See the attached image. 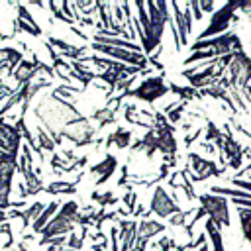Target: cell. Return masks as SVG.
Masks as SVG:
<instances>
[{
    "label": "cell",
    "instance_id": "10",
    "mask_svg": "<svg viewBox=\"0 0 251 251\" xmlns=\"http://www.w3.org/2000/svg\"><path fill=\"white\" fill-rule=\"evenodd\" d=\"M227 78L231 88L243 90L245 86L251 84V57L245 51L233 53V59L227 67Z\"/></svg>",
    "mask_w": 251,
    "mask_h": 251
},
{
    "label": "cell",
    "instance_id": "20",
    "mask_svg": "<svg viewBox=\"0 0 251 251\" xmlns=\"http://www.w3.org/2000/svg\"><path fill=\"white\" fill-rule=\"evenodd\" d=\"M235 212L239 216V226H241L243 239H245V243H251V210L249 208H237L235 206Z\"/></svg>",
    "mask_w": 251,
    "mask_h": 251
},
{
    "label": "cell",
    "instance_id": "41",
    "mask_svg": "<svg viewBox=\"0 0 251 251\" xmlns=\"http://www.w3.org/2000/svg\"><path fill=\"white\" fill-rule=\"evenodd\" d=\"M0 220H4V214H2V212H0Z\"/></svg>",
    "mask_w": 251,
    "mask_h": 251
},
{
    "label": "cell",
    "instance_id": "4",
    "mask_svg": "<svg viewBox=\"0 0 251 251\" xmlns=\"http://www.w3.org/2000/svg\"><path fill=\"white\" fill-rule=\"evenodd\" d=\"M192 53L196 51H212L216 59L224 57V55H231V53H239V51H245L243 49V43H241V37L233 31H227V33H222L218 37H212V39H202V41H194L190 47H188Z\"/></svg>",
    "mask_w": 251,
    "mask_h": 251
},
{
    "label": "cell",
    "instance_id": "3",
    "mask_svg": "<svg viewBox=\"0 0 251 251\" xmlns=\"http://www.w3.org/2000/svg\"><path fill=\"white\" fill-rule=\"evenodd\" d=\"M78 216H80V212H78V204L76 202H65L63 204V208L51 218V222L43 227V239H41V243L43 241H47V239H51V237H59V235H65V233H71L73 229H75V226L78 224Z\"/></svg>",
    "mask_w": 251,
    "mask_h": 251
},
{
    "label": "cell",
    "instance_id": "16",
    "mask_svg": "<svg viewBox=\"0 0 251 251\" xmlns=\"http://www.w3.org/2000/svg\"><path fill=\"white\" fill-rule=\"evenodd\" d=\"M129 149H131L133 153L141 151V153H145L147 157H153V155L157 153V135H155V129H153V127L147 129L145 135L139 137V139H135Z\"/></svg>",
    "mask_w": 251,
    "mask_h": 251
},
{
    "label": "cell",
    "instance_id": "36",
    "mask_svg": "<svg viewBox=\"0 0 251 251\" xmlns=\"http://www.w3.org/2000/svg\"><path fill=\"white\" fill-rule=\"evenodd\" d=\"M200 133H202V127H200V129H196V131H194V133H190V135H184V139H182L184 147H190V145L194 143V139H198V137H200Z\"/></svg>",
    "mask_w": 251,
    "mask_h": 251
},
{
    "label": "cell",
    "instance_id": "2",
    "mask_svg": "<svg viewBox=\"0 0 251 251\" xmlns=\"http://www.w3.org/2000/svg\"><path fill=\"white\" fill-rule=\"evenodd\" d=\"M237 12H239V0H229V2L222 4L220 8H216V12L210 18V24L198 33L196 41L212 39V37H218L222 33H227L229 25L233 22H239V16H235Z\"/></svg>",
    "mask_w": 251,
    "mask_h": 251
},
{
    "label": "cell",
    "instance_id": "6",
    "mask_svg": "<svg viewBox=\"0 0 251 251\" xmlns=\"http://www.w3.org/2000/svg\"><path fill=\"white\" fill-rule=\"evenodd\" d=\"M198 202H200V208L204 210L206 218L212 220L220 229L229 227V224H231V220H229V202H227L226 196L206 192V194L198 196Z\"/></svg>",
    "mask_w": 251,
    "mask_h": 251
},
{
    "label": "cell",
    "instance_id": "37",
    "mask_svg": "<svg viewBox=\"0 0 251 251\" xmlns=\"http://www.w3.org/2000/svg\"><path fill=\"white\" fill-rule=\"evenodd\" d=\"M239 12L251 18V0H239Z\"/></svg>",
    "mask_w": 251,
    "mask_h": 251
},
{
    "label": "cell",
    "instance_id": "14",
    "mask_svg": "<svg viewBox=\"0 0 251 251\" xmlns=\"http://www.w3.org/2000/svg\"><path fill=\"white\" fill-rule=\"evenodd\" d=\"M116 169H118V159H116L112 153H106L100 163H96V165L90 167V173L96 176L94 184H96V186H102L104 182H108L110 176L116 173Z\"/></svg>",
    "mask_w": 251,
    "mask_h": 251
},
{
    "label": "cell",
    "instance_id": "23",
    "mask_svg": "<svg viewBox=\"0 0 251 251\" xmlns=\"http://www.w3.org/2000/svg\"><path fill=\"white\" fill-rule=\"evenodd\" d=\"M76 184H78V180H75V182H51L45 190L47 192H51V194H73V192H76Z\"/></svg>",
    "mask_w": 251,
    "mask_h": 251
},
{
    "label": "cell",
    "instance_id": "29",
    "mask_svg": "<svg viewBox=\"0 0 251 251\" xmlns=\"http://www.w3.org/2000/svg\"><path fill=\"white\" fill-rule=\"evenodd\" d=\"M82 237L80 235H76V233H71L69 237H67V247L69 249H73V251H80V247H82Z\"/></svg>",
    "mask_w": 251,
    "mask_h": 251
},
{
    "label": "cell",
    "instance_id": "9",
    "mask_svg": "<svg viewBox=\"0 0 251 251\" xmlns=\"http://www.w3.org/2000/svg\"><path fill=\"white\" fill-rule=\"evenodd\" d=\"M186 171H188V176L194 182H200V180H206L210 176H216V178L222 176L224 171H226V167H218L216 161L206 159L200 153L190 151L188 153V167H186Z\"/></svg>",
    "mask_w": 251,
    "mask_h": 251
},
{
    "label": "cell",
    "instance_id": "32",
    "mask_svg": "<svg viewBox=\"0 0 251 251\" xmlns=\"http://www.w3.org/2000/svg\"><path fill=\"white\" fill-rule=\"evenodd\" d=\"M39 145H41L43 149H47V151H53V149H55V141H53L51 137H47L45 131H39Z\"/></svg>",
    "mask_w": 251,
    "mask_h": 251
},
{
    "label": "cell",
    "instance_id": "19",
    "mask_svg": "<svg viewBox=\"0 0 251 251\" xmlns=\"http://www.w3.org/2000/svg\"><path fill=\"white\" fill-rule=\"evenodd\" d=\"M169 90L173 92V94H176L178 98H180V102H190V100H200L202 96H200V90H196V88H192V86H188V84H176V82H171L169 84Z\"/></svg>",
    "mask_w": 251,
    "mask_h": 251
},
{
    "label": "cell",
    "instance_id": "12",
    "mask_svg": "<svg viewBox=\"0 0 251 251\" xmlns=\"http://www.w3.org/2000/svg\"><path fill=\"white\" fill-rule=\"evenodd\" d=\"M171 10H173V18H175V27L180 39V49L188 45V35L192 31V12H190V2H171Z\"/></svg>",
    "mask_w": 251,
    "mask_h": 251
},
{
    "label": "cell",
    "instance_id": "15",
    "mask_svg": "<svg viewBox=\"0 0 251 251\" xmlns=\"http://www.w3.org/2000/svg\"><path fill=\"white\" fill-rule=\"evenodd\" d=\"M137 224L135 220H118L120 229V251H131L137 237Z\"/></svg>",
    "mask_w": 251,
    "mask_h": 251
},
{
    "label": "cell",
    "instance_id": "27",
    "mask_svg": "<svg viewBox=\"0 0 251 251\" xmlns=\"http://www.w3.org/2000/svg\"><path fill=\"white\" fill-rule=\"evenodd\" d=\"M194 210L192 208H188V210H182V212H176V214H173L171 218H169V226H186V220L190 218V214H192Z\"/></svg>",
    "mask_w": 251,
    "mask_h": 251
},
{
    "label": "cell",
    "instance_id": "18",
    "mask_svg": "<svg viewBox=\"0 0 251 251\" xmlns=\"http://www.w3.org/2000/svg\"><path fill=\"white\" fill-rule=\"evenodd\" d=\"M204 231L212 243V251H226L224 247V239H222V229L212 222V220H206L204 222Z\"/></svg>",
    "mask_w": 251,
    "mask_h": 251
},
{
    "label": "cell",
    "instance_id": "17",
    "mask_svg": "<svg viewBox=\"0 0 251 251\" xmlns=\"http://www.w3.org/2000/svg\"><path fill=\"white\" fill-rule=\"evenodd\" d=\"M116 145L118 149H127L131 147V131L126 129L124 126H118L108 137H106V147Z\"/></svg>",
    "mask_w": 251,
    "mask_h": 251
},
{
    "label": "cell",
    "instance_id": "31",
    "mask_svg": "<svg viewBox=\"0 0 251 251\" xmlns=\"http://www.w3.org/2000/svg\"><path fill=\"white\" fill-rule=\"evenodd\" d=\"M229 182H231L233 186H237L239 190H245V192H249V194H251V180H247V178H235V176H231V178H229Z\"/></svg>",
    "mask_w": 251,
    "mask_h": 251
},
{
    "label": "cell",
    "instance_id": "39",
    "mask_svg": "<svg viewBox=\"0 0 251 251\" xmlns=\"http://www.w3.org/2000/svg\"><path fill=\"white\" fill-rule=\"evenodd\" d=\"M196 251H210V249H208V243H204V245H200V247H198Z\"/></svg>",
    "mask_w": 251,
    "mask_h": 251
},
{
    "label": "cell",
    "instance_id": "33",
    "mask_svg": "<svg viewBox=\"0 0 251 251\" xmlns=\"http://www.w3.org/2000/svg\"><path fill=\"white\" fill-rule=\"evenodd\" d=\"M206 239H208V235H206V231H202V233H198V237L194 241H188L186 243V249H198L200 245L206 243Z\"/></svg>",
    "mask_w": 251,
    "mask_h": 251
},
{
    "label": "cell",
    "instance_id": "8",
    "mask_svg": "<svg viewBox=\"0 0 251 251\" xmlns=\"http://www.w3.org/2000/svg\"><path fill=\"white\" fill-rule=\"evenodd\" d=\"M98 55L102 57H108L112 61H118V63H126L129 67H137V69H147L149 61L143 53H135V51H129V49H120V47H112V45H102V43H94L90 45Z\"/></svg>",
    "mask_w": 251,
    "mask_h": 251
},
{
    "label": "cell",
    "instance_id": "1",
    "mask_svg": "<svg viewBox=\"0 0 251 251\" xmlns=\"http://www.w3.org/2000/svg\"><path fill=\"white\" fill-rule=\"evenodd\" d=\"M147 6V14H149V41L143 47V55L151 57L155 55V49L161 47V39L165 33V27L169 25V22L173 20L171 16V4L165 0H157V2H145Z\"/></svg>",
    "mask_w": 251,
    "mask_h": 251
},
{
    "label": "cell",
    "instance_id": "7",
    "mask_svg": "<svg viewBox=\"0 0 251 251\" xmlns=\"http://www.w3.org/2000/svg\"><path fill=\"white\" fill-rule=\"evenodd\" d=\"M153 129H155V135H157V151L163 153V159H175L176 157L175 126L169 124V120L163 112H155Z\"/></svg>",
    "mask_w": 251,
    "mask_h": 251
},
{
    "label": "cell",
    "instance_id": "5",
    "mask_svg": "<svg viewBox=\"0 0 251 251\" xmlns=\"http://www.w3.org/2000/svg\"><path fill=\"white\" fill-rule=\"evenodd\" d=\"M167 92H169V84L165 82V75L159 73V75L147 76V78L141 80L135 88L126 90V92H124V98L131 96V98H137V100H141V102L153 104V102H157L159 98H163Z\"/></svg>",
    "mask_w": 251,
    "mask_h": 251
},
{
    "label": "cell",
    "instance_id": "24",
    "mask_svg": "<svg viewBox=\"0 0 251 251\" xmlns=\"http://www.w3.org/2000/svg\"><path fill=\"white\" fill-rule=\"evenodd\" d=\"M222 135H224V131H222L212 120L206 118V131H204V139H202V141H206V143H216Z\"/></svg>",
    "mask_w": 251,
    "mask_h": 251
},
{
    "label": "cell",
    "instance_id": "26",
    "mask_svg": "<svg viewBox=\"0 0 251 251\" xmlns=\"http://www.w3.org/2000/svg\"><path fill=\"white\" fill-rule=\"evenodd\" d=\"M186 108H188V102H180V104H176L175 108H171L165 116H167V120H169V124L173 126V124H178L180 120H182V116H184V112H186Z\"/></svg>",
    "mask_w": 251,
    "mask_h": 251
},
{
    "label": "cell",
    "instance_id": "25",
    "mask_svg": "<svg viewBox=\"0 0 251 251\" xmlns=\"http://www.w3.org/2000/svg\"><path fill=\"white\" fill-rule=\"evenodd\" d=\"M92 200H94L100 208H108V206H112V204L118 202V198H116L110 190H106V192H98V190H94V192H92Z\"/></svg>",
    "mask_w": 251,
    "mask_h": 251
},
{
    "label": "cell",
    "instance_id": "38",
    "mask_svg": "<svg viewBox=\"0 0 251 251\" xmlns=\"http://www.w3.org/2000/svg\"><path fill=\"white\" fill-rule=\"evenodd\" d=\"M200 149L206 151V153H210V155H216V153H218L216 145H214V143H206V141H200Z\"/></svg>",
    "mask_w": 251,
    "mask_h": 251
},
{
    "label": "cell",
    "instance_id": "35",
    "mask_svg": "<svg viewBox=\"0 0 251 251\" xmlns=\"http://www.w3.org/2000/svg\"><path fill=\"white\" fill-rule=\"evenodd\" d=\"M198 4H200V10L202 12H208V14H214L216 12V4L212 0H198Z\"/></svg>",
    "mask_w": 251,
    "mask_h": 251
},
{
    "label": "cell",
    "instance_id": "28",
    "mask_svg": "<svg viewBox=\"0 0 251 251\" xmlns=\"http://www.w3.org/2000/svg\"><path fill=\"white\" fill-rule=\"evenodd\" d=\"M122 202L126 204V210H127L129 214H133V210H135V206H137V192H135V190H127V192L122 196Z\"/></svg>",
    "mask_w": 251,
    "mask_h": 251
},
{
    "label": "cell",
    "instance_id": "13",
    "mask_svg": "<svg viewBox=\"0 0 251 251\" xmlns=\"http://www.w3.org/2000/svg\"><path fill=\"white\" fill-rule=\"evenodd\" d=\"M167 229V226L165 224H161V222H157V220H141L139 224H137V237H135V245H133V249L135 251H147V245H149V241L157 235V233H163Z\"/></svg>",
    "mask_w": 251,
    "mask_h": 251
},
{
    "label": "cell",
    "instance_id": "21",
    "mask_svg": "<svg viewBox=\"0 0 251 251\" xmlns=\"http://www.w3.org/2000/svg\"><path fill=\"white\" fill-rule=\"evenodd\" d=\"M55 212H59V202H51V204L41 212V216L33 222V229H35V231H43V227L51 222V216H53Z\"/></svg>",
    "mask_w": 251,
    "mask_h": 251
},
{
    "label": "cell",
    "instance_id": "30",
    "mask_svg": "<svg viewBox=\"0 0 251 251\" xmlns=\"http://www.w3.org/2000/svg\"><path fill=\"white\" fill-rule=\"evenodd\" d=\"M110 243H112V251H120V229H118V226L110 227Z\"/></svg>",
    "mask_w": 251,
    "mask_h": 251
},
{
    "label": "cell",
    "instance_id": "22",
    "mask_svg": "<svg viewBox=\"0 0 251 251\" xmlns=\"http://www.w3.org/2000/svg\"><path fill=\"white\" fill-rule=\"evenodd\" d=\"M92 120L98 124V127H106V126H110V124L116 122V112L110 110L108 106H104V108H100V110H96L92 114Z\"/></svg>",
    "mask_w": 251,
    "mask_h": 251
},
{
    "label": "cell",
    "instance_id": "34",
    "mask_svg": "<svg viewBox=\"0 0 251 251\" xmlns=\"http://www.w3.org/2000/svg\"><path fill=\"white\" fill-rule=\"evenodd\" d=\"M190 12H192V20H202L204 18V12L200 10L198 0H190Z\"/></svg>",
    "mask_w": 251,
    "mask_h": 251
},
{
    "label": "cell",
    "instance_id": "40",
    "mask_svg": "<svg viewBox=\"0 0 251 251\" xmlns=\"http://www.w3.org/2000/svg\"><path fill=\"white\" fill-rule=\"evenodd\" d=\"M92 251H106V249H102V247H96V245H92Z\"/></svg>",
    "mask_w": 251,
    "mask_h": 251
},
{
    "label": "cell",
    "instance_id": "11",
    "mask_svg": "<svg viewBox=\"0 0 251 251\" xmlns=\"http://www.w3.org/2000/svg\"><path fill=\"white\" fill-rule=\"evenodd\" d=\"M176 212H182V206L167 192L165 186L157 184V188L153 190L151 194V202H149V214H155L159 218H171L173 214Z\"/></svg>",
    "mask_w": 251,
    "mask_h": 251
}]
</instances>
